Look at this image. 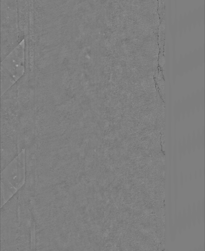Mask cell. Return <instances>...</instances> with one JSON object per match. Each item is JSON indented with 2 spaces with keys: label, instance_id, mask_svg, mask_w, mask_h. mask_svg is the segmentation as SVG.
Returning a JSON list of instances; mask_svg holds the SVG:
<instances>
[{
  "label": "cell",
  "instance_id": "obj_1",
  "mask_svg": "<svg viewBox=\"0 0 205 251\" xmlns=\"http://www.w3.org/2000/svg\"><path fill=\"white\" fill-rule=\"evenodd\" d=\"M31 238L30 210L16 194L1 207V251H29Z\"/></svg>",
  "mask_w": 205,
  "mask_h": 251
},
{
  "label": "cell",
  "instance_id": "obj_2",
  "mask_svg": "<svg viewBox=\"0 0 205 251\" xmlns=\"http://www.w3.org/2000/svg\"><path fill=\"white\" fill-rule=\"evenodd\" d=\"M25 149H23L2 170L1 173V207L21 189L26 181Z\"/></svg>",
  "mask_w": 205,
  "mask_h": 251
}]
</instances>
